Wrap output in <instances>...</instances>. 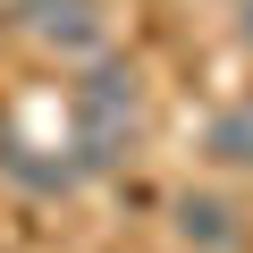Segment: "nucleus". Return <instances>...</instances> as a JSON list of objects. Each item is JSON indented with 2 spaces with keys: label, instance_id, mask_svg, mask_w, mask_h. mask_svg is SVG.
I'll use <instances>...</instances> for the list:
<instances>
[{
  "label": "nucleus",
  "instance_id": "1",
  "mask_svg": "<svg viewBox=\"0 0 253 253\" xmlns=\"http://www.w3.org/2000/svg\"><path fill=\"white\" fill-rule=\"evenodd\" d=\"M135 135H144V84H135L126 59H101L68 93V144H76L84 169H110V161L135 152Z\"/></svg>",
  "mask_w": 253,
  "mask_h": 253
},
{
  "label": "nucleus",
  "instance_id": "2",
  "mask_svg": "<svg viewBox=\"0 0 253 253\" xmlns=\"http://www.w3.org/2000/svg\"><path fill=\"white\" fill-rule=\"evenodd\" d=\"M17 17L42 51H68V59L101 51V0H17Z\"/></svg>",
  "mask_w": 253,
  "mask_h": 253
},
{
  "label": "nucleus",
  "instance_id": "3",
  "mask_svg": "<svg viewBox=\"0 0 253 253\" xmlns=\"http://www.w3.org/2000/svg\"><path fill=\"white\" fill-rule=\"evenodd\" d=\"M203 152H211V161H228V169H253V101H228V110L211 118Z\"/></svg>",
  "mask_w": 253,
  "mask_h": 253
},
{
  "label": "nucleus",
  "instance_id": "4",
  "mask_svg": "<svg viewBox=\"0 0 253 253\" xmlns=\"http://www.w3.org/2000/svg\"><path fill=\"white\" fill-rule=\"evenodd\" d=\"M177 228H186V245H203V253H228V245H236L228 203H211V194H186V203H177Z\"/></svg>",
  "mask_w": 253,
  "mask_h": 253
},
{
  "label": "nucleus",
  "instance_id": "5",
  "mask_svg": "<svg viewBox=\"0 0 253 253\" xmlns=\"http://www.w3.org/2000/svg\"><path fill=\"white\" fill-rule=\"evenodd\" d=\"M236 34H245V42H253V0H245V17H236Z\"/></svg>",
  "mask_w": 253,
  "mask_h": 253
}]
</instances>
